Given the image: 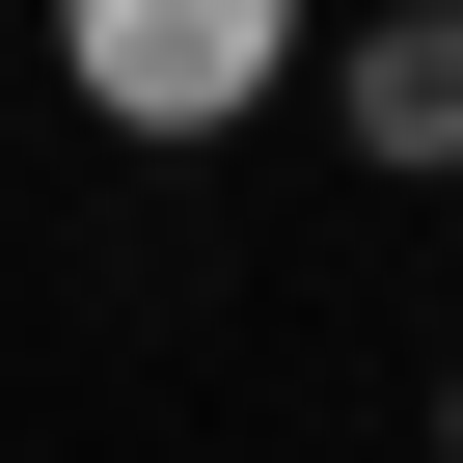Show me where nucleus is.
<instances>
[{
	"label": "nucleus",
	"mask_w": 463,
	"mask_h": 463,
	"mask_svg": "<svg viewBox=\"0 0 463 463\" xmlns=\"http://www.w3.org/2000/svg\"><path fill=\"white\" fill-rule=\"evenodd\" d=\"M273 82H300L273 0H82V109H109V137H246Z\"/></svg>",
	"instance_id": "f257e3e1"
},
{
	"label": "nucleus",
	"mask_w": 463,
	"mask_h": 463,
	"mask_svg": "<svg viewBox=\"0 0 463 463\" xmlns=\"http://www.w3.org/2000/svg\"><path fill=\"white\" fill-rule=\"evenodd\" d=\"M327 109H354V164H409V191H436V164H463V28H436V0H409V28H354V55H327Z\"/></svg>",
	"instance_id": "f03ea898"
},
{
	"label": "nucleus",
	"mask_w": 463,
	"mask_h": 463,
	"mask_svg": "<svg viewBox=\"0 0 463 463\" xmlns=\"http://www.w3.org/2000/svg\"><path fill=\"white\" fill-rule=\"evenodd\" d=\"M436 436H463V382H436Z\"/></svg>",
	"instance_id": "7ed1b4c3"
}]
</instances>
